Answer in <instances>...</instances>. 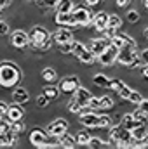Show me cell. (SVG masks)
<instances>
[{
  "instance_id": "1",
  "label": "cell",
  "mask_w": 148,
  "mask_h": 149,
  "mask_svg": "<svg viewBox=\"0 0 148 149\" xmlns=\"http://www.w3.org/2000/svg\"><path fill=\"white\" fill-rule=\"evenodd\" d=\"M21 80V70L14 64V63H2L0 64V87L2 88H9L18 85Z\"/></svg>"
},
{
  "instance_id": "2",
  "label": "cell",
  "mask_w": 148,
  "mask_h": 149,
  "mask_svg": "<svg viewBox=\"0 0 148 149\" xmlns=\"http://www.w3.org/2000/svg\"><path fill=\"white\" fill-rule=\"evenodd\" d=\"M110 141L111 142H117V148L127 149L129 144H131V141H132V132L118 123V125H115V127L110 128Z\"/></svg>"
},
{
  "instance_id": "3",
  "label": "cell",
  "mask_w": 148,
  "mask_h": 149,
  "mask_svg": "<svg viewBox=\"0 0 148 149\" xmlns=\"http://www.w3.org/2000/svg\"><path fill=\"white\" fill-rule=\"evenodd\" d=\"M51 33L44 28V26H33L30 30V45L38 47V49H49L51 47Z\"/></svg>"
},
{
  "instance_id": "4",
  "label": "cell",
  "mask_w": 148,
  "mask_h": 149,
  "mask_svg": "<svg viewBox=\"0 0 148 149\" xmlns=\"http://www.w3.org/2000/svg\"><path fill=\"white\" fill-rule=\"evenodd\" d=\"M68 128H70V123L66 121V120H63V118H58V120H54V121H51L49 125H47V134L51 135V137H61L63 134H66L68 132Z\"/></svg>"
},
{
  "instance_id": "5",
  "label": "cell",
  "mask_w": 148,
  "mask_h": 149,
  "mask_svg": "<svg viewBox=\"0 0 148 149\" xmlns=\"http://www.w3.org/2000/svg\"><path fill=\"white\" fill-rule=\"evenodd\" d=\"M78 121L87 127V128H99L101 125V114H98L96 111H87V113H82Z\"/></svg>"
},
{
  "instance_id": "6",
  "label": "cell",
  "mask_w": 148,
  "mask_h": 149,
  "mask_svg": "<svg viewBox=\"0 0 148 149\" xmlns=\"http://www.w3.org/2000/svg\"><path fill=\"white\" fill-rule=\"evenodd\" d=\"M138 56V49L136 47H122L118 49V56H117V63L124 64V66H129L134 57Z\"/></svg>"
},
{
  "instance_id": "7",
  "label": "cell",
  "mask_w": 148,
  "mask_h": 149,
  "mask_svg": "<svg viewBox=\"0 0 148 149\" xmlns=\"http://www.w3.org/2000/svg\"><path fill=\"white\" fill-rule=\"evenodd\" d=\"M111 45V38H92L91 40V45H89V50L98 57V56H101L108 47Z\"/></svg>"
},
{
  "instance_id": "8",
  "label": "cell",
  "mask_w": 148,
  "mask_h": 149,
  "mask_svg": "<svg viewBox=\"0 0 148 149\" xmlns=\"http://www.w3.org/2000/svg\"><path fill=\"white\" fill-rule=\"evenodd\" d=\"M11 43L12 47L16 49H25L30 45V33L23 31V30H16L12 35H11Z\"/></svg>"
},
{
  "instance_id": "9",
  "label": "cell",
  "mask_w": 148,
  "mask_h": 149,
  "mask_svg": "<svg viewBox=\"0 0 148 149\" xmlns=\"http://www.w3.org/2000/svg\"><path fill=\"white\" fill-rule=\"evenodd\" d=\"M78 87H80V80H78L75 74H70V76L63 78L61 83H59V90L65 92V94H75V90H77Z\"/></svg>"
},
{
  "instance_id": "10",
  "label": "cell",
  "mask_w": 148,
  "mask_h": 149,
  "mask_svg": "<svg viewBox=\"0 0 148 149\" xmlns=\"http://www.w3.org/2000/svg\"><path fill=\"white\" fill-rule=\"evenodd\" d=\"M91 99H92V94H91L85 87H78V88L75 90L73 99H72V101H75L80 108H85V106H89Z\"/></svg>"
},
{
  "instance_id": "11",
  "label": "cell",
  "mask_w": 148,
  "mask_h": 149,
  "mask_svg": "<svg viewBox=\"0 0 148 149\" xmlns=\"http://www.w3.org/2000/svg\"><path fill=\"white\" fill-rule=\"evenodd\" d=\"M72 14H73V19H75V23H77V26H85V24L92 23V16H91V12L85 7L75 9Z\"/></svg>"
},
{
  "instance_id": "12",
  "label": "cell",
  "mask_w": 148,
  "mask_h": 149,
  "mask_svg": "<svg viewBox=\"0 0 148 149\" xmlns=\"http://www.w3.org/2000/svg\"><path fill=\"white\" fill-rule=\"evenodd\" d=\"M117 56H118V49H117L115 45H110L101 56H98V59H99V63H101L103 66H111V64L117 61Z\"/></svg>"
},
{
  "instance_id": "13",
  "label": "cell",
  "mask_w": 148,
  "mask_h": 149,
  "mask_svg": "<svg viewBox=\"0 0 148 149\" xmlns=\"http://www.w3.org/2000/svg\"><path fill=\"white\" fill-rule=\"evenodd\" d=\"M111 45H115L117 49H122V47H136V40L131 38L127 33H120V35H115L111 38Z\"/></svg>"
},
{
  "instance_id": "14",
  "label": "cell",
  "mask_w": 148,
  "mask_h": 149,
  "mask_svg": "<svg viewBox=\"0 0 148 149\" xmlns=\"http://www.w3.org/2000/svg\"><path fill=\"white\" fill-rule=\"evenodd\" d=\"M54 42L58 45L61 43H68V42H73V31L68 28V26H61L56 33H54Z\"/></svg>"
},
{
  "instance_id": "15",
  "label": "cell",
  "mask_w": 148,
  "mask_h": 149,
  "mask_svg": "<svg viewBox=\"0 0 148 149\" xmlns=\"http://www.w3.org/2000/svg\"><path fill=\"white\" fill-rule=\"evenodd\" d=\"M92 26L98 30V31H105L108 28V14L106 12H98L92 16Z\"/></svg>"
},
{
  "instance_id": "16",
  "label": "cell",
  "mask_w": 148,
  "mask_h": 149,
  "mask_svg": "<svg viewBox=\"0 0 148 149\" xmlns=\"http://www.w3.org/2000/svg\"><path fill=\"white\" fill-rule=\"evenodd\" d=\"M7 118H9L11 121H18V120H23V118H25V109L21 108V104H19V102H14L12 106L9 104Z\"/></svg>"
},
{
  "instance_id": "17",
  "label": "cell",
  "mask_w": 148,
  "mask_h": 149,
  "mask_svg": "<svg viewBox=\"0 0 148 149\" xmlns=\"http://www.w3.org/2000/svg\"><path fill=\"white\" fill-rule=\"evenodd\" d=\"M56 23H58L59 26H68V28H70V26H77L72 12H58V14H56Z\"/></svg>"
},
{
  "instance_id": "18",
  "label": "cell",
  "mask_w": 148,
  "mask_h": 149,
  "mask_svg": "<svg viewBox=\"0 0 148 149\" xmlns=\"http://www.w3.org/2000/svg\"><path fill=\"white\" fill-rule=\"evenodd\" d=\"M30 99V94L25 87H18L14 92H12V101L14 102H19V104H26Z\"/></svg>"
},
{
  "instance_id": "19",
  "label": "cell",
  "mask_w": 148,
  "mask_h": 149,
  "mask_svg": "<svg viewBox=\"0 0 148 149\" xmlns=\"http://www.w3.org/2000/svg\"><path fill=\"white\" fill-rule=\"evenodd\" d=\"M120 125L125 127V128H129V130H132L134 127L143 125V123H138V120L134 118V113H125V114L122 116V120H120Z\"/></svg>"
},
{
  "instance_id": "20",
  "label": "cell",
  "mask_w": 148,
  "mask_h": 149,
  "mask_svg": "<svg viewBox=\"0 0 148 149\" xmlns=\"http://www.w3.org/2000/svg\"><path fill=\"white\" fill-rule=\"evenodd\" d=\"M58 141H59V148H65V149H73L78 146L77 139L72 137V135H68V134H63L61 137H58Z\"/></svg>"
},
{
  "instance_id": "21",
  "label": "cell",
  "mask_w": 148,
  "mask_h": 149,
  "mask_svg": "<svg viewBox=\"0 0 148 149\" xmlns=\"http://www.w3.org/2000/svg\"><path fill=\"white\" fill-rule=\"evenodd\" d=\"M131 132H132V139H136V141H147V137H148V127H147V123L134 127Z\"/></svg>"
},
{
  "instance_id": "22",
  "label": "cell",
  "mask_w": 148,
  "mask_h": 149,
  "mask_svg": "<svg viewBox=\"0 0 148 149\" xmlns=\"http://www.w3.org/2000/svg\"><path fill=\"white\" fill-rule=\"evenodd\" d=\"M92 81H94V85L96 87H99V88H110V78L106 76V74H103V73H98V74H94L92 76Z\"/></svg>"
},
{
  "instance_id": "23",
  "label": "cell",
  "mask_w": 148,
  "mask_h": 149,
  "mask_svg": "<svg viewBox=\"0 0 148 149\" xmlns=\"http://www.w3.org/2000/svg\"><path fill=\"white\" fill-rule=\"evenodd\" d=\"M58 12H73V2L72 0H59L56 3Z\"/></svg>"
},
{
  "instance_id": "24",
  "label": "cell",
  "mask_w": 148,
  "mask_h": 149,
  "mask_svg": "<svg viewBox=\"0 0 148 149\" xmlns=\"http://www.w3.org/2000/svg\"><path fill=\"white\" fill-rule=\"evenodd\" d=\"M59 87H54V85H49V87H44V94L49 97V101H56L59 97Z\"/></svg>"
},
{
  "instance_id": "25",
  "label": "cell",
  "mask_w": 148,
  "mask_h": 149,
  "mask_svg": "<svg viewBox=\"0 0 148 149\" xmlns=\"http://www.w3.org/2000/svg\"><path fill=\"white\" fill-rule=\"evenodd\" d=\"M42 78H44L45 81H49V83H54V81L58 80V71H56L54 68H45V70L42 71Z\"/></svg>"
},
{
  "instance_id": "26",
  "label": "cell",
  "mask_w": 148,
  "mask_h": 149,
  "mask_svg": "<svg viewBox=\"0 0 148 149\" xmlns=\"http://www.w3.org/2000/svg\"><path fill=\"white\" fill-rule=\"evenodd\" d=\"M77 59H78L80 63H84V64H91V63H94L96 56H94V54H92L89 49H85V50H84V52H82V54H80Z\"/></svg>"
},
{
  "instance_id": "27",
  "label": "cell",
  "mask_w": 148,
  "mask_h": 149,
  "mask_svg": "<svg viewBox=\"0 0 148 149\" xmlns=\"http://www.w3.org/2000/svg\"><path fill=\"white\" fill-rule=\"evenodd\" d=\"M75 139H77V144H78V146H87L89 141H91V134H89L87 130H80Z\"/></svg>"
},
{
  "instance_id": "28",
  "label": "cell",
  "mask_w": 148,
  "mask_h": 149,
  "mask_svg": "<svg viewBox=\"0 0 148 149\" xmlns=\"http://www.w3.org/2000/svg\"><path fill=\"white\" fill-rule=\"evenodd\" d=\"M122 26V19H120V16H117V14H110L108 16V28H115V30H118Z\"/></svg>"
},
{
  "instance_id": "29",
  "label": "cell",
  "mask_w": 148,
  "mask_h": 149,
  "mask_svg": "<svg viewBox=\"0 0 148 149\" xmlns=\"http://www.w3.org/2000/svg\"><path fill=\"white\" fill-rule=\"evenodd\" d=\"M89 148H96V149H99V148H108L110 144H106L103 139H99V137H91V141H89V144H87Z\"/></svg>"
},
{
  "instance_id": "30",
  "label": "cell",
  "mask_w": 148,
  "mask_h": 149,
  "mask_svg": "<svg viewBox=\"0 0 148 149\" xmlns=\"http://www.w3.org/2000/svg\"><path fill=\"white\" fill-rule=\"evenodd\" d=\"M72 45H73V52H72V54H73L75 57H78V56L87 49V47H85L82 42H78V40H73V42H72Z\"/></svg>"
},
{
  "instance_id": "31",
  "label": "cell",
  "mask_w": 148,
  "mask_h": 149,
  "mask_svg": "<svg viewBox=\"0 0 148 149\" xmlns=\"http://www.w3.org/2000/svg\"><path fill=\"white\" fill-rule=\"evenodd\" d=\"M131 92H132V88H131V87H127V85H124L117 94H118V97H120L122 101H127V99H129V95H131Z\"/></svg>"
},
{
  "instance_id": "32",
  "label": "cell",
  "mask_w": 148,
  "mask_h": 149,
  "mask_svg": "<svg viewBox=\"0 0 148 149\" xmlns=\"http://www.w3.org/2000/svg\"><path fill=\"white\" fill-rule=\"evenodd\" d=\"M127 101H129V102H132V104H136V106H138V104H140V102H141V101H143V95H141V94H140V92H136V90H132V92H131V95H129V99H127Z\"/></svg>"
},
{
  "instance_id": "33",
  "label": "cell",
  "mask_w": 148,
  "mask_h": 149,
  "mask_svg": "<svg viewBox=\"0 0 148 149\" xmlns=\"http://www.w3.org/2000/svg\"><path fill=\"white\" fill-rule=\"evenodd\" d=\"M124 85H125V83H124L122 80H118V78H113V80L110 81V88H111V90H115V92H118Z\"/></svg>"
},
{
  "instance_id": "34",
  "label": "cell",
  "mask_w": 148,
  "mask_h": 149,
  "mask_svg": "<svg viewBox=\"0 0 148 149\" xmlns=\"http://www.w3.org/2000/svg\"><path fill=\"white\" fill-rule=\"evenodd\" d=\"M47 104H49V97H47L44 92H42L40 95H37V106L38 108H45Z\"/></svg>"
},
{
  "instance_id": "35",
  "label": "cell",
  "mask_w": 148,
  "mask_h": 149,
  "mask_svg": "<svg viewBox=\"0 0 148 149\" xmlns=\"http://www.w3.org/2000/svg\"><path fill=\"white\" fill-rule=\"evenodd\" d=\"M99 101H101V109H108V108H111V106H113V99H111V97H108V95H103Z\"/></svg>"
},
{
  "instance_id": "36",
  "label": "cell",
  "mask_w": 148,
  "mask_h": 149,
  "mask_svg": "<svg viewBox=\"0 0 148 149\" xmlns=\"http://www.w3.org/2000/svg\"><path fill=\"white\" fill-rule=\"evenodd\" d=\"M127 21L132 23V24L138 23V21H140V12H138V10H129V12H127Z\"/></svg>"
},
{
  "instance_id": "37",
  "label": "cell",
  "mask_w": 148,
  "mask_h": 149,
  "mask_svg": "<svg viewBox=\"0 0 148 149\" xmlns=\"http://www.w3.org/2000/svg\"><path fill=\"white\" fill-rule=\"evenodd\" d=\"M85 108H89V111H96V109H101V101L99 99H91V102H89V106H85Z\"/></svg>"
},
{
  "instance_id": "38",
  "label": "cell",
  "mask_w": 148,
  "mask_h": 149,
  "mask_svg": "<svg viewBox=\"0 0 148 149\" xmlns=\"http://www.w3.org/2000/svg\"><path fill=\"white\" fill-rule=\"evenodd\" d=\"M11 128H12L16 134H21V132L25 130V125L21 123V120H18V121H11Z\"/></svg>"
},
{
  "instance_id": "39",
  "label": "cell",
  "mask_w": 148,
  "mask_h": 149,
  "mask_svg": "<svg viewBox=\"0 0 148 149\" xmlns=\"http://www.w3.org/2000/svg\"><path fill=\"white\" fill-rule=\"evenodd\" d=\"M59 52H61V54H70V52H73V45H72V42H68V43H61V45H59Z\"/></svg>"
},
{
  "instance_id": "40",
  "label": "cell",
  "mask_w": 148,
  "mask_h": 149,
  "mask_svg": "<svg viewBox=\"0 0 148 149\" xmlns=\"http://www.w3.org/2000/svg\"><path fill=\"white\" fill-rule=\"evenodd\" d=\"M58 2L59 0H35V3H38V5H47V7H56Z\"/></svg>"
},
{
  "instance_id": "41",
  "label": "cell",
  "mask_w": 148,
  "mask_h": 149,
  "mask_svg": "<svg viewBox=\"0 0 148 149\" xmlns=\"http://www.w3.org/2000/svg\"><path fill=\"white\" fill-rule=\"evenodd\" d=\"M138 109L141 113H145V114H148V99H143V101L138 104Z\"/></svg>"
},
{
  "instance_id": "42",
  "label": "cell",
  "mask_w": 148,
  "mask_h": 149,
  "mask_svg": "<svg viewBox=\"0 0 148 149\" xmlns=\"http://www.w3.org/2000/svg\"><path fill=\"white\" fill-rule=\"evenodd\" d=\"M7 33H9V23L0 21V35L4 37V35H7Z\"/></svg>"
},
{
  "instance_id": "43",
  "label": "cell",
  "mask_w": 148,
  "mask_h": 149,
  "mask_svg": "<svg viewBox=\"0 0 148 149\" xmlns=\"http://www.w3.org/2000/svg\"><path fill=\"white\" fill-rule=\"evenodd\" d=\"M7 111H9V104L5 101H0V114L2 116H7Z\"/></svg>"
},
{
  "instance_id": "44",
  "label": "cell",
  "mask_w": 148,
  "mask_h": 149,
  "mask_svg": "<svg viewBox=\"0 0 148 149\" xmlns=\"http://www.w3.org/2000/svg\"><path fill=\"white\" fill-rule=\"evenodd\" d=\"M140 57H141V61H143V64H148V49H145V50H141V54H140Z\"/></svg>"
},
{
  "instance_id": "45",
  "label": "cell",
  "mask_w": 148,
  "mask_h": 149,
  "mask_svg": "<svg viewBox=\"0 0 148 149\" xmlns=\"http://www.w3.org/2000/svg\"><path fill=\"white\" fill-rule=\"evenodd\" d=\"M103 33H105L108 38H113V37H115V28H106Z\"/></svg>"
},
{
  "instance_id": "46",
  "label": "cell",
  "mask_w": 148,
  "mask_h": 149,
  "mask_svg": "<svg viewBox=\"0 0 148 149\" xmlns=\"http://www.w3.org/2000/svg\"><path fill=\"white\" fill-rule=\"evenodd\" d=\"M12 3V0H0V7L4 9V7H9Z\"/></svg>"
},
{
  "instance_id": "47",
  "label": "cell",
  "mask_w": 148,
  "mask_h": 149,
  "mask_svg": "<svg viewBox=\"0 0 148 149\" xmlns=\"http://www.w3.org/2000/svg\"><path fill=\"white\" fill-rule=\"evenodd\" d=\"M129 2L131 0H117V5L118 7H125V5H129Z\"/></svg>"
},
{
  "instance_id": "48",
  "label": "cell",
  "mask_w": 148,
  "mask_h": 149,
  "mask_svg": "<svg viewBox=\"0 0 148 149\" xmlns=\"http://www.w3.org/2000/svg\"><path fill=\"white\" fill-rule=\"evenodd\" d=\"M85 2H87V5H92V7H94V5H98L101 0H85Z\"/></svg>"
},
{
  "instance_id": "49",
  "label": "cell",
  "mask_w": 148,
  "mask_h": 149,
  "mask_svg": "<svg viewBox=\"0 0 148 149\" xmlns=\"http://www.w3.org/2000/svg\"><path fill=\"white\" fill-rule=\"evenodd\" d=\"M143 76L148 80V64H145V68H143Z\"/></svg>"
},
{
  "instance_id": "50",
  "label": "cell",
  "mask_w": 148,
  "mask_h": 149,
  "mask_svg": "<svg viewBox=\"0 0 148 149\" xmlns=\"http://www.w3.org/2000/svg\"><path fill=\"white\" fill-rule=\"evenodd\" d=\"M143 3H145V7L148 9V0H143Z\"/></svg>"
},
{
  "instance_id": "51",
  "label": "cell",
  "mask_w": 148,
  "mask_h": 149,
  "mask_svg": "<svg viewBox=\"0 0 148 149\" xmlns=\"http://www.w3.org/2000/svg\"><path fill=\"white\" fill-rule=\"evenodd\" d=\"M145 37L148 38V28H147V30H145Z\"/></svg>"
},
{
  "instance_id": "52",
  "label": "cell",
  "mask_w": 148,
  "mask_h": 149,
  "mask_svg": "<svg viewBox=\"0 0 148 149\" xmlns=\"http://www.w3.org/2000/svg\"><path fill=\"white\" fill-rule=\"evenodd\" d=\"M145 142H147V148H148V137H147V141H145Z\"/></svg>"
},
{
  "instance_id": "53",
  "label": "cell",
  "mask_w": 148,
  "mask_h": 149,
  "mask_svg": "<svg viewBox=\"0 0 148 149\" xmlns=\"http://www.w3.org/2000/svg\"><path fill=\"white\" fill-rule=\"evenodd\" d=\"M147 127H148V121H147Z\"/></svg>"
}]
</instances>
